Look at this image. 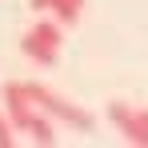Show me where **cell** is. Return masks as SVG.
<instances>
[{"label": "cell", "instance_id": "52a82bcc", "mask_svg": "<svg viewBox=\"0 0 148 148\" xmlns=\"http://www.w3.org/2000/svg\"><path fill=\"white\" fill-rule=\"evenodd\" d=\"M16 144V128L8 120V112H0V148H12Z\"/></svg>", "mask_w": 148, "mask_h": 148}, {"label": "cell", "instance_id": "ba28073f", "mask_svg": "<svg viewBox=\"0 0 148 148\" xmlns=\"http://www.w3.org/2000/svg\"><path fill=\"white\" fill-rule=\"evenodd\" d=\"M52 4H56V0H32V8H36L40 16H44V12H52Z\"/></svg>", "mask_w": 148, "mask_h": 148}, {"label": "cell", "instance_id": "3957f363", "mask_svg": "<svg viewBox=\"0 0 148 148\" xmlns=\"http://www.w3.org/2000/svg\"><path fill=\"white\" fill-rule=\"evenodd\" d=\"M108 120L120 128V136L136 148H148V108H132L124 100H112L108 104Z\"/></svg>", "mask_w": 148, "mask_h": 148}, {"label": "cell", "instance_id": "8992f818", "mask_svg": "<svg viewBox=\"0 0 148 148\" xmlns=\"http://www.w3.org/2000/svg\"><path fill=\"white\" fill-rule=\"evenodd\" d=\"M80 12H84V0H56V4H52V16H56L60 24H76Z\"/></svg>", "mask_w": 148, "mask_h": 148}, {"label": "cell", "instance_id": "6da1fadb", "mask_svg": "<svg viewBox=\"0 0 148 148\" xmlns=\"http://www.w3.org/2000/svg\"><path fill=\"white\" fill-rule=\"evenodd\" d=\"M28 96H32V104H36L40 112H48L52 120H60V124H72V128H80V132H92V124H96L84 108H76L72 100H64L60 92H52V88H44V84H36V80H28Z\"/></svg>", "mask_w": 148, "mask_h": 148}, {"label": "cell", "instance_id": "7a4b0ae2", "mask_svg": "<svg viewBox=\"0 0 148 148\" xmlns=\"http://www.w3.org/2000/svg\"><path fill=\"white\" fill-rule=\"evenodd\" d=\"M60 20H36V24L24 32V40H20V48H24L28 60H36L40 68H52L56 60H60Z\"/></svg>", "mask_w": 148, "mask_h": 148}, {"label": "cell", "instance_id": "277c9868", "mask_svg": "<svg viewBox=\"0 0 148 148\" xmlns=\"http://www.w3.org/2000/svg\"><path fill=\"white\" fill-rule=\"evenodd\" d=\"M0 96H4V112H8V120L16 132H28V124L36 116V104L28 96V80H8L4 88H0Z\"/></svg>", "mask_w": 148, "mask_h": 148}, {"label": "cell", "instance_id": "5b68a950", "mask_svg": "<svg viewBox=\"0 0 148 148\" xmlns=\"http://www.w3.org/2000/svg\"><path fill=\"white\" fill-rule=\"evenodd\" d=\"M24 136H32L36 144H56V128H52V116L36 108V116H32V124H28V132H24Z\"/></svg>", "mask_w": 148, "mask_h": 148}]
</instances>
